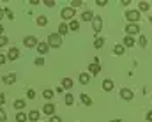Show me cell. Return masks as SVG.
Segmentation results:
<instances>
[{"mask_svg":"<svg viewBox=\"0 0 152 122\" xmlns=\"http://www.w3.org/2000/svg\"><path fill=\"white\" fill-rule=\"evenodd\" d=\"M103 90H106V92L113 90V81L112 80H104L103 81Z\"/></svg>","mask_w":152,"mask_h":122,"instance_id":"obj_21","label":"cell"},{"mask_svg":"<svg viewBox=\"0 0 152 122\" xmlns=\"http://www.w3.org/2000/svg\"><path fill=\"white\" fill-rule=\"evenodd\" d=\"M27 97H28V99H36V90H32V88L27 90Z\"/></svg>","mask_w":152,"mask_h":122,"instance_id":"obj_35","label":"cell"},{"mask_svg":"<svg viewBox=\"0 0 152 122\" xmlns=\"http://www.w3.org/2000/svg\"><path fill=\"white\" fill-rule=\"evenodd\" d=\"M149 21H151V23H152V16H149Z\"/></svg>","mask_w":152,"mask_h":122,"instance_id":"obj_46","label":"cell"},{"mask_svg":"<svg viewBox=\"0 0 152 122\" xmlns=\"http://www.w3.org/2000/svg\"><path fill=\"white\" fill-rule=\"evenodd\" d=\"M50 122H62V119H60L58 115H51V117H50Z\"/></svg>","mask_w":152,"mask_h":122,"instance_id":"obj_37","label":"cell"},{"mask_svg":"<svg viewBox=\"0 0 152 122\" xmlns=\"http://www.w3.org/2000/svg\"><path fill=\"white\" fill-rule=\"evenodd\" d=\"M64 103H66L67 106L75 104V96H73V94H66V97H64Z\"/></svg>","mask_w":152,"mask_h":122,"instance_id":"obj_26","label":"cell"},{"mask_svg":"<svg viewBox=\"0 0 152 122\" xmlns=\"http://www.w3.org/2000/svg\"><path fill=\"white\" fill-rule=\"evenodd\" d=\"M126 34L133 37V36L140 34V27H138L136 23H127V25H126Z\"/></svg>","mask_w":152,"mask_h":122,"instance_id":"obj_4","label":"cell"},{"mask_svg":"<svg viewBox=\"0 0 152 122\" xmlns=\"http://www.w3.org/2000/svg\"><path fill=\"white\" fill-rule=\"evenodd\" d=\"M2 81H4L5 85H14V81H16V75H14V73H9L7 76L2 78Z\"/></svg>","mask_w":152,"mask_h":122,"instance_id":"obj_12","label":"cell"},{"mask_svg":"<svg viewBox=\"0 0 152 122\" xmlns=\"http://www.w3.org/2000/svg\"><path fill=\"white\" fill-rule=\"evenodd\" d=\"M110 122H122V119H113V121H110Z\"/></svg>","mask_w":152,"mask_h":122,"instance_id":"obj_44","label":"cell"},{"mask_svg":"<svg viewBox=\"0 0 152 122\" xmlns=\"http://www.w3.org/2000/svg\"><path fill=\"white\" fill-rule=\"evenodd\" d=\"M88 71H90V75H92V76H96V75H99V71H101V66H99L97 62H92V64L88 66Z\"/></svg>","mask_w":152,"mask_h":122,"instance_id":"obj_11","label":"cell"},{"mask_svg":"<svg viewBox=\"0 0 152 122\" xmlns=\"http://www.w3.org/2000/svg\"><path fill=\"white\" fill-rule=\"evenodd\" d=\"M44 5L46 7H55V2L53 0H44Z\"/></svg>","mask_w":152,"mask_h":122,"instance_id":"obj_38","label":"cell"},{"mask_svg":"<svg viewBox=\"0 0 152 122\" xmlns=\"http://www.w3.org/2000/svg\"><path fill=\"white\" fill-rule=\"evenodd\" d=\"M80 99H81V103H83L85 106H90V104H92V99H90L87 94H81V96H80Z\"/></svg>","mask_w":152,"mask_h":122,"instance_id":"obj_27","label":"cell"},{"mask_svg":"<svg viewBox=\"0 0 152 122\" xmlns=\"http://www.w3.org/2000/svg\"><path fill=\"white\" fill-rule=\"evenodd\" d=\"M83 5V2H80V0H73L71 2V9H76V7H81Z\"/></svg>","mask_w":152,"mask_h":122,"instance_id":"obj_32","label":"cell"},{"mask_svg":"<svg viewBox=\"0 0 152 122\" xmlns=\"http://www.w3.org/2000/svg\"><path fill=\"white\" fill-rule=\"evenodd\" d=\"M92 28H94L96 34L101 32V28H103V18H101V16H94V20H92Z\"/></svg>","mask_w":152,"mask_h":122,"instance_id":"obj_6","label":"cell"},{"mask_svg":"<svg viewBox=\"0 0 152 122\" xmlns=\"http://www.w3.org/2000/svg\"><path fill=\"white\" fill-rule=\"evenodd\" d=\"M28 121V115H25L23 112H18L16 113V122H27Z\"/></svg>","mask_w":152,"mask_h":122,"instance_id":"obj_28","label":"cell"},{"mask_svg":"<svg viewBox=\"0 0 152 122\" xmlns=\"http://www.w3.org/2000/svg\"><path fill=\"white\" fill-rule=\"evenodd\" d=\"M42 97H44V99H51V97H53V90L44 88V90H42Z\"/></svg>","mask_w":152,"mask_h":122,"instance_id":"obj_29","label":"cell"},{"mask_svg":"<svg viewBox=\"0 0 152 122\" xmlns=\"http://www.w3.org/2000/svg\"><path fill=\"white\" fill-rule=\"evenodd\" d=\"M20 57V50L18 48H11L9 53H7V60H16Z\"/></svg>","mask_w":152,"mask_h":122,"instance_id":"obj_10","label":"cell"},{"mask_svg":"<svg viewBox=\"0 0 152 122\" xmlns=\"http://www.w3.org/2000/svg\"><path fill=\"white\" fill-rule=\"evenodd\" d=\"M147 121H149V122H152V110L149 112V113H147Z\"/></svg>","mask_w":152,"mask_h":122,"instance_id":"obj_42","label":"cell"},{"mask_svg":"<svg viewBox=\"0 0 152 122\" xmlns=\"http://www.w3.org/2000/svg\"><path fill=\"white\" fill-rule=\"evenodd\" d=\"M37 25H39V27H46V25H48V18H46L44 14L37 16Z\"/></svg>","mask_w":152,"mask_h":122,"instance_id":"obj_24","label":"cell"},{"mask_svg":"<svg viewBox=\"0 0 152 122\" xmlns=\"http://www.w3.org/2000/svg\"><path fill=\"white\" fill-rule=\"evenodd\" d=\"M75 14H76V11L75 9H71V7H64V9L60 11L62 20H75Z\"/></svg>","mask_w":152,"mask_h":122,"instance_id":"obj_3","label":"cell"},{"mask_svg":"<svg viewBox=\"0 0 152 122\" xmlns=\"http://www.w3.org/2000/svg\"><path fill=\"white\" fill-rule=\"evenodd\" d=\"M2 18H4V11L0 9V20H2Z\"/></svg>","mask_w":152,"mask_h":122,"instance_id":"obj_45","label":"cell"},{"mask_svg":"<svg viewBox=\"0 0 152 122\" xmlns=\"http://www.w3.org/2000/svg\"><path fill=\"white\" fill-rule=\"evenodd\" d=\"M23 44L27 46V48H37V44H39V41H37V37L36 36H27L25 39H23Z\"/></svg>","mask_w":152,"mask_h":122,"instance_id":"obj_5","label":"cell"},{"mask_svg":"<svg viewBox=\"0 0 152 122\" xmlns=\"http://www.w3.org/2000/svg\"><path fill=\"white\" fill-rule=\"evenodd\" d=\"M73 85H75V81L71 80V78H64L62 80V88H67L69 90V88H73Z\"/></svg>","mask_w":152,"mask_h":122,"instance_id":"obj_20","label":"cell"},{"mask_svg":"<svg viewBox=\"0 0 152 122\" xmlns=\"http://www.w3.org/2000/svg\"><path fill=\"white\" fill-rule=\"evenodd\" d=\"M103 46H104V37H96V41H94V48L101 50Z\"/></svg>","mask_w":152,"mask_h":122,"instance_id":"obj_25","label":"cell"},{"mask_svg":"<svg viewBox=\"0 0 152 122\" xmlns=\"http://www.w3.org/2000/svg\"><path fill=\"white\" fill-rule=\"evenodd\" d=\"M7 42H9V39H7V36H2V37H0V48H4V46H5Z\"/></svg>","mask_w":152,"mask_h":122,"instance_id":"obj_33","label":"cell"},{"mask_svg":"<svg viewBox=\"0 0 152 122\" xmlns=\"http://www.w3.org/2000/svg\"><path fill=\"white\" fill-rule=\"evenodd\" d=\"M134 44H136V41H134V37H131V36H126L124 41H122V46L124 48H133Z\"/></svg>","mask_w":152,"mask_h":122,"instance_id":"obj_9","label":"cell"},{"mask_svg":"<svg viewBox=\"0 0 152 122\" xmlns=\"http://www.w3.org/2000/svg\"><path fill=\"white\" fill-rule=\"evenodd\" d=\"M5 58H7V55L0 53V66H2V64H5Z\"/></svg>","mask_w":152,"mask_h":122,"instance_id":"obj_40","label":"cell"},{"mask_svg":"<svg viewBox=\"0 0 152 122\" xmlns=\"http://www.w3.org/2000/svg\"><path fill=\"white\" fill-rule=\"evenodd\" d=\"M94 16H96V14H94L92 11H83V12H81V20H83V21H92Z\"/></svg>","mask_w":152,"mask_h":122,"instance_id":"obj_13","label":"cell"},{"mask_svg":"<svg viewBox=\"0 0 152 122\" xmlns=\"http://www.w3.org/2000/svg\"><path fill=\"white\" fill-rule=\"evenodd\" d=\"M48 50H50V44H48V42H39L37 44V51L41 53V55H44Z\"/></svg>","mask_w":152,"mask_h":122,"instance_id":"obj_17","label":"cell"},{"mask_svg":"<svg viewBox=\"0 0 152 122\" xmlns=\"http://www.w3.org/2000/svg\"><path fill=\"white\" fill-rule=\"evenodd\" d=\"M67 32H69V25H66V23L62 21V23L58 25V32H57V34H58V36H66Z\"/></svg>","mask_w":152,"mask_h":122,"instance_id":"obj_14","label":"cell"},{"mask_svg":"<svg viewBox=\"0 0 152 122\" xmlns=\"http://www.w3.org/2000/svg\"><path fill=\"white\" fill-rule=\"evenodd\" d=\"M147 42H149L147 36H140V39H138V44H140L142 48H147Z\"/></svg>","mask_w":152,"mask_h":122,"instance_id":"obj_30","label":"cell"},{"mask_svg":"<svg viewBox=\"0 0 152 122\" xmlns=\"http://www.w3.org/2000/svg\"><path fill=\"white\" fill-rule=\"evenodd\" d=\"M42 112H44L46 115H50V117H51V115L55 113V104H53V103H46V104L42 106Z\"/></svg>","mask_w":152,"mask_h":122,"instance_id":"obj_8","label":"cell"},{"mask_svg":"<svg viewBox=\"0 0 152 122\" xmlns=\"http://www.w3.org/2000/svg\"><path fill=\"white\" fill-rule=\"evenodd\" d=\"M96 4H97V5H99V7H103V5H106V0H97V2H96Z\"/></svg>","mask_w":152,"mask_h":122,"instance_id":"obj_41","label":"cell"},{"mask_svg":"<svg viewBox=\"0 0 152 122\" xmlns=\"http://www.w3.org/2000/svg\"><path fill=\"white\" fill-rule=\"evenodd\" d=\"M25 104H27L25 99H16V101H14V108H16L18 112H21V110L25 108Z\"/></svg>","mask_w":152,"mask_h":122,"instance_id":"obj_19","label":"cell"},{"mask_svg":"<svg viewBox=\"0 0 152 122\" xmlns=\"http://www.w3.org/2000/svg\"><path fill=\"white\" fill-rule=\"evenodd\" d=\"M5 121H7V113H5L4 108H0V122H5Z\"/></svg>","mask_w":152,"mask_h":122,"instance_id":"obj_31","label":"cell"},{"mask_svg":"<svg viewBox=\"0 0 152 122\" xmlns=\"http://www.w3.org/2000/svg\"><path fill=\"white\" fill-rule=\"evenodd\" d=\"M124 51H126V48H124L122 44H115L113 46V53L115 55H124Z\"/></svg>","mask_w":152,"mask_h":122,"instance_id":"obj_23","label":"cell"},{"mask_svg":"<svg viewBox=\"0 0 152 122\" xmlns=\"http://www.w3.org/2000/svg\"><path fill=\"white\" fill-rule=\"evenodd\" d=\"M4 14H5L9 20H14V14H12V11H11V9H5V11H4Z\"/></svg>","mask_w":152,"mask_h":122,"instance_id":"obj_34","label":"cell"},{"mask_svg":"<svg viewBox=\"0 0 152 122\" xmlns=\"http://www.w3.org/2000/svg\"><path fill=\"white\" fill-rule=\"evenodd\" d=\"M39 117H41V113H39L37 110H30V112H28V121L37 122V121H39Z\"/></svg>","mask_w":152,"mask_h":122,"instance_id":"obj_16","label":"cell"},{"mask_svg":"<svg viewBox=\"0 0 152 122\" xmlns=\"http://www.w3.org/2000/svg\"><path fill=\"white\" fill-rule=\"evenodd\" d=\"M140 11L138 9H129V11H126V18H127V21L129 23H136L138 20H140Z\"/></svg>","mask_w":152,"mask_h":122,"instance_id":"obj_2","label":"cell"},{"mask_svg":"<svg viewBox=\"0 0 152 122\" xmlns=\"http://www.w3.org/2000/svg\"><path fill=\"white\" fill-rule=\"evenodd\" d=\"M69 30H73V32H78V30H80V21H78V20H71Z\"/></svg>","mask_w":152,"mask_h":122,"instance_id":"obj_22","label":"cell"},{"mask_svg":"<svg viewBox=\"0 0 152 122\" xmlns=\"http://www.w3.org/2000/svg\"><path fill=\"white\" fill-rule=\"evenodd\" d=\"M2 36H4V27L0 25V37H2Z\"/></svg>","mask_w":152,"mask_h":122,"instance_id":"obj_43","label":"cell"},{"mask_svg":"<svg viewBox=\"0 0 152 122\" xmlns=\"http://www.w3.org/2000/svg\"><path fill=\"white\" fill-rule=\"evenodd\" d=\"M4 104H5V94H4V92H0V108H2Z\"/></svg>","mask_w":152,"mask_h":122,"instance_id":"obj_36","label":"cell"},{"mask_svg":"<svg viewBox=\"0 0 152 122\" xmlns=\"http://www.w3.org/2000/svg\"><path fill=\"white\" fill-rule=\"evenodd\" d=\"M133 97H134L133 90H129V88H122V90H120V99H124V101H131Z\"/></svg>","mask_w":152,"mask_h":122,"instance_id":"obj_7","label":"cell"},{"mask_svg":"<svg viewBox=\"0 0 152 122\" xmlns=\"http://www.w3.org/2000/svg\"><path fill=\"white\" fill-rule=\"evenodd\" d=\"M48 44H50L51 48H60V46H62V36H58V34H50V36H48Z\"/></svg>","mask_w":152,"mask_h":122,"instance_id":"obj_1","label":"cell"},{"mask_svg":"<svg viewBox=\"0 0 152 122\" xmlns=\"http://www.w3.org/2000/svg\"><path fill=\"white\" fill-rule=\"evenodd\" d=\"M78 80H80L81 85H88V83H90V75H88V73H81Z\"/></svg>","mask_w":152,"mask_h":122,"instance_id":"obj_15","label":"cell"},{"mask_svg":"<svg viewBox=\"0 0 152 122\" xmlns=\"http://www.w3.org/2000/svg\"><path fill=\"white\" fill-rule=\"evenodd\" d=\"M42 64H44V58H42V57L36 58V66H42Z\"/></svg>","mask_w":152,"mask_h":122,"instance_id":"obj_39","label":"cell"},{"mask_svg":"<svg viewBox=\"0 0 152 122\" xmlns=\"http://www.w3.org/2000/svg\"><path fill=\"white\" fill-rule=\"evenodd\" d=\"M149 9H151V4L149 2H140L138 4V11L140 12H149Z\"/></svg>","mask_w":152,"mask_h":122,"instance_id":"obj_18","label":"cell"}]
</instances>
